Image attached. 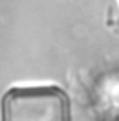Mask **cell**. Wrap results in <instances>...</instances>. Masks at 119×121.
<instances>
[{
  "mask_svg": "<svg viewBox=\"0 0 119 121\" xmlns=\"http://www.w3.org/2000/svg\"><path fill=\"white\" fill-rule=\"evenodd\" d=\"M4 121H71L67 97L57 88H31L9 93Z\"/></svg>",
  "mask_w": 119,
  "mask_h": 121,
  "instance_id": "6da1fadb",
  "label": "cell"
}]
</instances>
